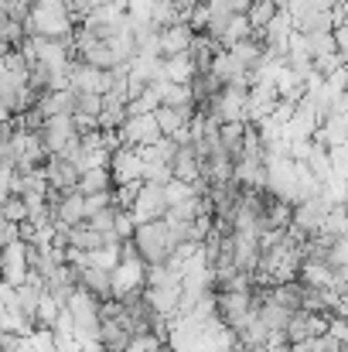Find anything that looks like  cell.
Wrapping results in <instances>:
<instances>
[{
	"instance_id": "cell-7",
	"label": "cell",
	"mask_w": 348,
	"mask_h": 352,
	"mask_svg": "<svg viewBox=\"0 0 348 352\" xmlns=\"http://www.w3.org/2000/svg\"><path fill=\"white\" fill-rule=\"evenodd\" d=\"M171 178H181V182H192V185L202 182V161H198V154L188 140H178V147L171 154Z\"/></svg>"
},
{
	"instance_id": "cell-2",
	"label": "cell",
	"mask_w": 348,
	"mask_h": 352,
	"mask_svg": "<svg viewBox=\"0 0 348 352\" xmlns=\"http://www.w3.org/2000/svg\"><path fill=\"white\" fill-rule=\"evenodd\" d=\"M38 137H41V147L48 154H72L79 147V137H82V126L72 113H58V117H45L38 126Z\"/></svg>"
},
{
	"instance_id": "cell-11",
	"label": "cell",
	"mask_w": 348,
	"mask_h": 352,
	"mask_svg": "<svg viewBox=\"0 0 348 352\" xmlns=\"http://www.w3.org/2000/svg\"><path fill=\"white\" fill-rule=\"evenodd\" d=\"M277 0H253V7L246 10V17H249V24H253V31H263L273 17H277Z\"/></svg>"
},
{
	"instance_id": "cell-1",
	"label": "cell",
	"mask_w": 348,
	"mask_h": 352,
	"mask_svg": "<svg viewBox=\"0 0 348 352\" xmlns=\"http://www.w3.org/2000/svg\"><path fill=\"white\" fill-rule=\"evenodd\" d=\"M137 256L143 267H154V263H171L174 253H178V239L171 236L164 219H150V223H137V230L130 236Z\"/></svg>"
},
{
	"instance_id": "cell-4",
	"label": "cell",
	"mask_w": 348,
	"mask_h": 352,
	"mask_svg": "<svg viewBox=\"0 0 348 352\" xmlns=\"http://www.w3.org/2000/svg\"><path fill=\"white\" fill-rule=\"evenodd\" d=\"M161 137L164 133H161L154 113H130V117L119 123V130H116V140L119 144H130V147H150Z\"/></svg>"
},
{
	"instance_id": "cell-13",
	"label": "cell",
	"mask_w": 348,
	"mask_h": 352,
	"mask_svg": "<svg viewBox=\"0 0 348 352\" xmlns=\"http://www.w3.org/2000/svg\"><path fill=\"white\" fill-rule=\"evenodd\" d=\"M249 34H256L253 24H249V17H246V14H232L229 24H226V31H222V45L229 48V45L242 41V38H249Z\"/></svg>"
},
{
	"instance_id": "cell-12",
	"label": "cell",
	"mask_w": 348,
	"mask_h": 352,
	"mask_svg": "<svg viewBox=\"0 0 348 352\" xmlns=\"http://www.w3.org/2000/svg\"><path fill=\"white\" fill-rule=\"evenodd\" d=\"M0 216L10 219V223H17V226H24V223H27V202H24L17 192H7L3 202H0Z\"/></svg>"
},
{
	"instance_id": "cell-3",
	"label": "cell",
	"mask_w": 348,
	"mask_h": 352,
	"mask_svg": "<svg viewBox=\"0 0 348 352\" xmlns=\"http://www.w3.org/2000/svg\"><path fill=\"white\" fill-rule=\"evenodd\" d=\"M130 212L137 223H150V219H164L167 216V195L161 182H140L130 202Z\"/></svg>"
},
{
	"instance_id": "cell-10",
	"label": "cell",
	"mask_w": 348,
	"mask_h": 352,
	"mask_svg": "<svg viewBox=\"0 0 348 352\" xmlns=\"http://www.w3.org/2000/svg\"><path fill=\"white\" fill-rule=\"evenodd\" d=\"M192 76H195V62H192L188 52L161 58V79H167V82H192Z\"/></svg>"
},
{
	"instance_id": "cell-8",
	"label": "cell",
	"mask_w": 348,
	"mask_h": 352,
	"mask_svg": "<svg viewBox=\"0 0 348 352\" xmlns=\"http://www.w3.org/2000/svg\"><path fill=\"white\" fill-rule=\"evenodd\" d=\"M79 287L89 291L93 298L106 301V298H113V270L100 267V263H89V267L79 270Z\"/></svg>"
},
{
	"instance_id": "cell-6",
	"label": "cell",
	"mask_w": 348,
	"mask_h": 352,
	"mask_svg": "<svg viewBox=\"0 0 348 352\" xmlns=\"http://www.w3.org/2000/svg\"><path fill=\"white\" fill-rule=\"evenodd\" d=\"M195 34H198V31H195V24H192L188 17H181V21H174V24L161 28V41H157V48H161V58L185 55V52L192 48Z\"/></svg>"
},
{
	"instance_id": "cell-9",
	"label": "cell",
	"mask_w": 348,
	"mask_h": 352,
	"mask_svg": "<svg viewBox=\"0 0 348 352\" xmlns=\"http://www.w3.org/2000/svg\"><path fill=\"white\" fill-rule=\"evenodd\" d=\"M256 315H259V322H263V325L270 329V336H273V332H287V322H290V315H294V311H287L283 305H277V301L266 294V298L259 301Z\"/></svg>"
},
{
	"instance_id": "cell-5",
	"label": "cell",
	"mask_w": 348,
	"mask_h": 352,
	"mask_svg": "<svg viewBox=\"0 0 348 352\" xmlns=\"http://www.w3.org/2000/svg\"><path fill=\"white\" fill-rule=\"evenodd\" d=\"M45 178H48V188H51V192H72V188H79V182H82V168H79L72 157H65V154H48V161H45Z\"/></svg>"
}]
</instances>
